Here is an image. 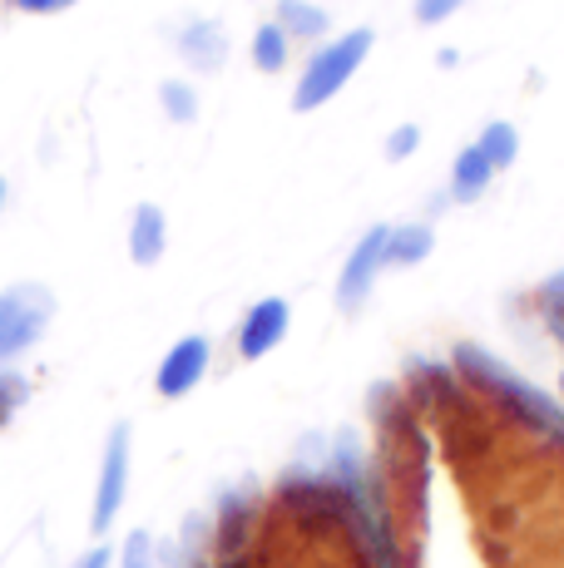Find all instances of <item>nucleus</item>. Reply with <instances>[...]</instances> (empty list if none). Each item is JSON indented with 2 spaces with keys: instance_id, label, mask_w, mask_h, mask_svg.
I'll list each match as a JSON object with an SVG mask.
<instances>
[{
  "instance_id": "1",
  "label": "nucleus",
  "mask_w": 564,
  "mask_h": 568,
  "mask_svg": "<svg viewBox=\"0 0 564 568\" xmlns=\"http://www.w3.org/2000/svg\"><path fill=\"white\" fill-rule=\"evenodd\" d=\"M56 322V292L46 282H16L0 292V371L26 356Z\"/></svg>"
},
{
  "instance_id": "2",
  "label": "nucleus",
  "mask_w": 564,
  "mask_h": 568,
  "mask_svg": "<svg viewBox=\"0 0 564 568\" xmlns=\"http://www.w3.org/2000/svg\"><path fill=\"white\" fill-rule=\"evenodd\" d=\"M366 54H372V30H346V36H338L328 50H318V54H312V64L302 70V80H298L292 109H298V114H308V109L328 104L332 94H338L342 84L362 70Z\"/></svg>"
},
{
  "instance_id": "3",
  "label": "nucleus",
  "mask_w": 564,
  "mask_h": 568,
  "mask_svg": "<svg viewBox=\"0 0 564 568\" xmlns=\"http://www.w3.org/2000/svg\"><path fill=\"white\" fill-rule=\"evenodd\" d=\"M129 495V425L119 420L104 440V460H100V479H94V509H90V529L110 534L119 509H124Z\"/></svg>"
},
{
  "instance_id": "4",
  "label": "nucleus",
  "mask_w": 564,
  "mask_h": 568,
  "mask_svg": "<svg viewBox=\"0 0 564 568\" xmlns=\"http://www.w3.org/2000/svg\"><path fill=\"white\" fill-rule=\"evenodd\" d=\"M386 233H392V227L376 223L372 233H362V243L352 247V257H346V267L338 277V307L342 312H356L366 297H372L376 272L386 267Z\"/></svg>"
},
{
  "instance_id": "5",
  "label": "nucleus",
  "mask_w": 564,
  "mask_h": 568,
  "mask_svg": "<svg viewBox=\"0 0 564 568\" xmlns=\"http://www.w3.org/2000/svg\"><path fill=\"white\" fill-rule=\"evenodd\" d=\"M209 356H213L209 336H183V342H173L169 356H164V362H159V371H154V390H159L164 400L189 396V390L203 381V371H209Z\"/></svg>"
},
{
  "instance_id": "6",
  "label": "nucleus",
  "mask_w": 564,
  "mask_h": 568,
  "mask_svg": "<svg viewBox=\"0 0 564 568\" xmlns=\"http://www.w3.org/2000/svg\"><path fill=\"white\" fill-rule=\"evenodd\" d=\"M282 336H288V302L282 297L253 302L243 316V326H238V356H243V362H258V356L273 352Z\"/></svg>"
},
{
  "instance_id": "7",
  "label": "nucleus",
  "mask_w": 564,
  "mask_h": 568,
  "mask_svg": "<svg viewBox=\"0 0 564 568\" xmlns=\"http://www.w3.org/2000/svg\"><path fill=\"white\" fill-rule=\"evenodd\" d=\"M164 243H169V227H164V207L154 203H139L134 217H129V257L139 267H154L164 257Z\"/></svg>"
},
{
  "instance_id": "8",
  "label": "nucleus",
  "mask_w": 564,
  "mask_h": 568,
  "mask_svg": "<svg viewBox=\"0 0 564 568\" xmlns=\"http://www.w3.org/2000/svg\"><path fill=\"white\" fill-rule=\"evenodd\" d=\"M491 179H495L491 159H485L475 144L461 149V159H455V169H451V193H455V203H475L485 189H491Z\"/></svg>"
},
{
  "instance_id": "9",
  "label": "nucleus",
  "mask_w": 564,
  "mask_h": 568,
  "mask_svg": "<svg viewBox=\"0 0 564 568\" xmlns=\"http://www.w3.org/2000/svg\"><path fill=\"white\" fill-rule=\"evenodd\" d=\"M431 247H436V233H431L426 223L392 227V233H386V262H392V267H416V262L431 257Z\"/></svg>"
},
{
  "instance_id": "10",
  "label": "nucleus",
  "mask_w": 564,
  "mask_h": 568,
  "mask_svg": "<svg viewBox=\"0 0 564 568\" xmlns=\"http://www.w3.org/2000/svg\"><path fill=\"white\" fill-rule=\"evenodd\" d=\"M179 50L193 60V70H219L223 54H228V40L219 36V26H189L179 40Z\"/></svg>"
},
{
  "instance_id": "11",
  "label": "nucleus",
  "mask_w": 564,
  "mask_h": 568,
  "mask_svg": "<svg viewBox=\"0 0 564 568\" xmlns=\"http://www.w3.org/2000/svg\"><path fill=\"white\" fill-rule=\"evenodd\" d=\"M481 149L485 159H491V169L501 173V169H510L515 163V154H520V134H515V124H505V119H495V124H485V134H481Z\"/></svg>"
},
{
  "instance_id": "12",
  "label": "nucleus",
  "mask_w": 564,
  "mask_h": 568,
  "mask_svg": "<svg viewBox=\"0 0 564 568\" xmlns=\"http://www.w3.org/2000/svg\"><path fill=\"white\" fill-rule=\"evenodd\" d=\"M278 26L292 36H322L328 30V10L308 6V0H278Z\"/></svg>"
},
{
  "instance_id": "13",
  "label": "nucleus",
  "mask_w": 564,
  "mask_h": 568,
  "mask_svg": "<svg viewBox=\"0 0 564 568\" xmlns=\"http://www.w3.org/2000/svg\"><path fill=\"white\" fill-rule=\"evenodd\" d=\"M253 60H258V70H282V64H288V30L282 26H263L253 36Z\"/></svg>"
},
{
  "instance_id": "14",
  "label": "nucleus",
  "mask_w": 564,
  "mask_h": 568,
  "mask_svg": "<svg viewBox=\"0 0 564 568\" xmlns=\"http://www.w3.org/2000/svg\"><path fill=\"white\" fill-rule=\"evenodd\" d=\"M540 312H545V326L550 336L564 346V272H555V277L540 287Z\"/></svg>"
},
{
  "instance_id": "15",
  "label": "nucleus",
  "mask_w": 564,
  "mask_h": 568,
  "mask_svg": "<svg viewBox=\"0 0 564 568\" xmlns=\"http://www.w3.org/2000/svg\"><path fill=\"white\" fill-rule=\"evenodd\" d=\"M30 396V381L16 376V371H0V425H10V415L26 406Z\"/></svg>"
},
{
  "instance_id": "16",
  "label": "nucleus",
  "mask_w": 564,
  "mask_h": 568,
  "mask_svg": "<svg viewBox=\"0 0 564 568\" xmlns=\"http://www.w3.org/2000/svg\"><path fill=\"white\" fill-rule=\"evenodd\" d=\"M159 100H164L169 119H179V124H189V119L199 114V100H193V90H189V84H179V80H169L164 90H159Z\"/></svg>"
},
{
  "instance_id": "17",
  "label": "nucleus",
  "mask_w": 564,
  "mask_h": 568,
  "mask_svg": "<svg viewBox=\"0 0 564 568\" xmlns=\"http://www.w3.org/2000/svg\"><path fill=\"white\" fill-rule=\"evenodd\" d=\"M119 568H159L154 564V539H149L144 529H134L124 539V549H119Z\"/></svg>"
},
{
  "instance_id": "18",
  "label": "nucleus",
  "mask_w": 564,
  "mask_h": 568,
  "mask_svg": "<svg viewBox=\"0 0 564 568\" xmlns=\"http://www.w3.org/2000/svg\"><path fill=\"white\" fill-rule=\"evenodd\" d=\"M416 144H421V129L416 124H401V129H392V139H386V159L401 163L406 154H416Z\"/></svg>"
},
{
  "instance_id": "19",
  "label": "nucleus",
  "mask_w": 564,
  "mask_h": 568,
  "mask_svg": "<svg viewBox=\"0 0 564 568\" xmlns=\"http://www.w3.org/2000/svg\"><path fill=\"white\" fill-rule=\"evenodd\" d=\"M461 6H465V0H416V20H426V26H441V20H451Z\"/></svg>"
},
{
  "instance_id": "20",
  "label": "nucleus",
  "mask_w": 564,
  "mask_h": 568,
  "mask_svg": "<svg viewBox=\"0 0 564 568\" xmlns=\"http://www.w3.org/2000/svg\"><path fill=\"white\" fill-rule=\"evenodd\" d=\"M74 568H114V549L110 544H94V549H84L80 559H74Z\"/></svg>"
},
{
  "instance_id": "21",
  "label": "nucleus",
  "mask_w": 564,
  "mask_h": 568,
  "mask_svg": "<svg viewBox=\"0 0 564 568\" xmlns=\"http://www.w3.org/2000/svg\"><path fill=\"white\" fill-rule=\"evenodd\" d=\"M16 10H26V16H56V10L74 6V0H10Z\"/></svg>"
},
{
  "instance_id": "22",
  "label": "nucleus",
  "mask_w": 564,
  "mask_h": 568,
  "mask_svg": "<svg viewBox=\"0 0 564 568\" xmlns=\"http://www.w3.org/2000/svg\"><path fill=\"white\" fill-rule=\"evenodd\" d=\"M0 207H6V179H0Z\"/></svg>"
},
{
  "instance_id": "23",
  "label": "nucleus",
  "mask_w": 564,
  "mask_h": 568,
  "mask_svg": "<svg viewBox=\"0 0 564 568\" xmlns=\"http://www.w3.org/2000/svg\"><path fill=\"white\" fill-rule=\"evenodd\" d=\"M560 396H564V376H560Z\"/></svg>"
}]
</instances>
